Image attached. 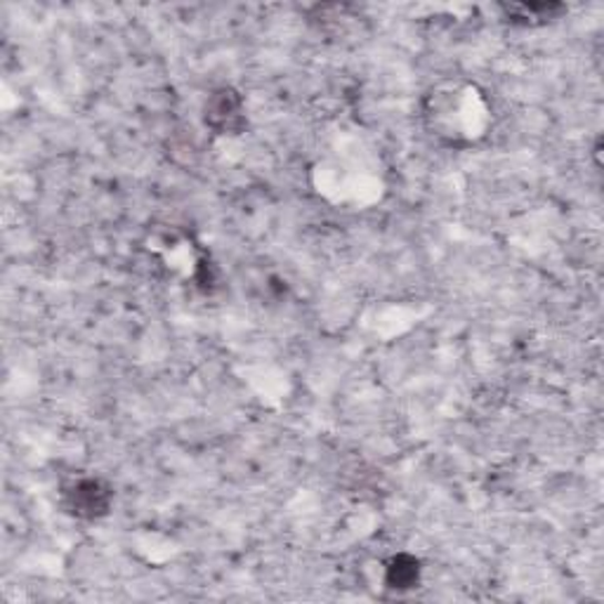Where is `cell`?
<instances>
[{
    "mask_svg": "<svg viewBox=\"0 0 604 604\" xmlns=\"http://www.w3.org/2000/svg\"><path fill=\"white\" fill-rule=\"evenodd\" d=\"M60 501L73 520L98 522L114 508V487L98 474H76L62 487Z\"/></svg>",
    "mask_w": 604,
    "mask_h": 604,
    "instance_id": "cell-1",
    "label": "cell"
},
{
    "mask_svg": "<svg viewBox=\"0 0 604 604\" xmlns=\"http://www.w3.org/2000/svg\"><path fill=\"white\" fill-rule=\"evenodd\" d=\"M204 123L215 135H239L246 131V102L239 90L223 85L204 104Z\"/></svg>",
    "mask_w": 604,
    "mask_h": 604,
    "instance_id": "cell-2",
    "label": "cell"
},
{
    "mask_svg": "<svg viewBox=\"0 0 604 604\" xmlns=\"http://www.w3.org/2000/svg\"><path fill=\"white\" fill-rule=\"evenodd\" d=\"M423 581V562L411 553H397L382 564V583L392 593L416 591Z\"/></svg>",
    "mask_w": 604,
    "mask_h": 604,
    "instance_id": "cell-3",
    "label": "cell"
},
{
    "mask_svg": "<svg viewBox=\"0 0 604 604\" xmlns=\"http://www.w3.org/2000/svg\"><path fill=\"white\" fill-rule=\"evenodd\" d=\"M508 20L512 24L520 27H541L553 20H560V17L566 12V6L562 3H512V6H501Z\"/></svg>",
    "mask_w": 604,
    "mask_h": 604,
    "instance_id": "cell-4",
    "label": "cell"
}]
</instances>
